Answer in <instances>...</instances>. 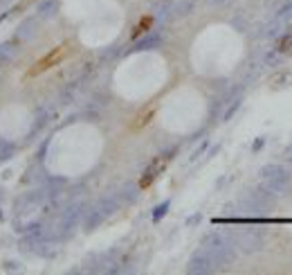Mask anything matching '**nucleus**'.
Wrapping results in <instances>:
<instances>
[{
  "instance_id": "1",
  "label": "nucleus",
  "mask_w": 292,
  "mask_h": 275,
  "mask_svg": "<svg viewBox=\"0 0 292 275\" xmlns=\"http://www.w3.org/2000/svg\"><path fill=\"white\" fill-rule=\"evenodd\" d=\"M67 52H70V45L63 43V45H56L54 50H50L48 54L43 56V59H39L36 64L29 68L27 72V77H36V75H41V72H45V70H50V68H54L56 64H61V61L67 56Z\"/></svg>"
},
{
  "instance_id": "6",
  "label": "nucleus",
  "mask_w": 292,
  "mask_h": 275,
  "mask_svg": "<svg viewBox=\"0 0 292 275\" xmlns=\"http://www.w3.org/2000/svg\"><path fill=\"white\" fill-rule=\"evenodd\" d=\"M290 34H292V29H290Z\"/></svg>"
},
{
  "instance_id": "2",
  "label": "nucleus",
  "mask_w": 292,
  "mask_h": 275,
  "mask_svg": "<svg viewBox=\"0 0 292 275\" xmlns=\"http://www.w3.org/2000/svg\"><path fill=\"white\" fill-rule=\"evenodd\" d=\"M169 165V156H160V158H155L153 163L149 165V169L142 174V178H139V188L146 190V188H151V185L155 183V178H158L160 174L164 172V167Z\"/></svg>"
},
{
  "instance_id": "3",
  "label": "nucleus",
  "mask_w": 292,
  "mask_h": 275,
  "mask_svg": "<svg viewBox=\"0 0 292 275\" xmlns=\"http://www.w3.org/2000/svg\"><path fill=\"white\" fill-rule=\"evenodd\" d=\"M151 27H153V16H144V18L133 27V32H130V39H139V36L146 34Z\"/></svg>"
},
{
  "instance_id": "4",
  "label": "nucleus",
  "mask_w": 292,
  "mask_h": 275,
  "mask_svg": "<svg viewBox=\"0 0 292 275\" xmlns=\"http://www.w3.org/2000/svg\"><path fill=\"white\" fill-rule=\"evenodd\" d=\"M279 52H281V54H285V56H292V34H288V36H283V39H281Z\"/></svg>"
},
{
  "instance_id": "5",
  "label": "nucleus",
  "mask_w": 292,
  "mask_h": 275,
  "mask_svg": "<svg viewBox=\"0 0 292 275\" xmlns=\"http://www.w3.org/2000/svg\"><path fill=\"white\" fill-rule=\"evenodd\" d=\"M153 117V108H146V111L142 113V115L135 120V124H133V129H142V127H146L149 124V120Z\"/></svg>"
}]
</instances>
